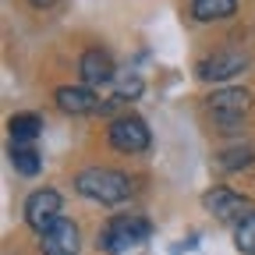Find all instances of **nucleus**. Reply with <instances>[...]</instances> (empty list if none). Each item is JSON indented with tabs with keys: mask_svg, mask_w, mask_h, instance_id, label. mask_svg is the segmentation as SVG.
Returning a JSON list of instances; mask_svg holds the SVG:
<instances>
[{
	"mask_svg": "<svg viewBox=\"0 0 255 255\" xmlns=\"http://www.w3.org/2000/svg\"><path fill=\"white\" fill-rule=\"evenodd\" d=\"M152 227H149V220L138 216V213H117L103 223V231H100V248L110 252V255H131L138 252L145 241H149Z\"/></svg>",
	"mask_w": 255,
	"mask_h": 255,
	"instance_id": "1",
	"label": "nucleus"
},
{
	"mask_svg": "<svg viewBox=\"0 0 255 255\" xmlns=\"http://www.w3.org/2000/svg\"><path fill=\"white\" fill-rule=\"evenodd\" d=\"M110 145L117 149V152H131V156H138V152H145L149 149V124L138 117V114H121V117H114L110 121Z\"/></svg>",
	"mask_w": 255,
	"mask_h": 255,
	"instance_id": "3",
	"label": "nucleus"
},
{
	"mask_svg": "<svg viewBox=\"0 0 255 255\" xmlns=\"http://www.w3.org/2000/svg\"><path fill=\"white\" fill-rule=\"evenodd\" d=\"M238 11V0H195L191 4V18L195 21H223Z\"/></svg>",
	"mask_w": 255,
	"mask_h": 255,
	"instance_id": "11",
	"label": "nucleus"
},
{
	"mask_svg": "<svg viewBox=\"0 0 255 255\" xmlns=\"http://www.w3.org/2000/svg\"><path fill=\"white\" fill-rule=\"evenodd\" d=\"M53 103L60 114H71V117H85L92 110H100V100L89 85H60L53 92Z\"/></svg>",
	"mask_w": 255,
	"mask_h": 255,
	"instance_id": "8",
	"label": "nucleus"
},
{
	"mask_svg": "<svg viewBox=\"0 0 255 255\" xmlns=\"http://www.w3.org/2000/svg\"><path fill=\"white\" fill-rule=\"evenodd\" d=\"M206 110L220 124H238L252 110V92L248 89H216L209 100H206Z\"/></svg>",
	"mask_w": 255,
	"mask_h": 255,
	"instance_id": "4",
	"label": "nucleus"
},
{
	"mask_svg": "<svg viewBox=\"0 0 255 255\" xmlns=\"http://www.w3.org/2000/svg\"><path fill=\"white\" fill-rule=\"evenodd\" d=\"M11 163H14V170L21 177H36L39 167H43V159H39L36 149H32V142H14L11 145Z\"/></svg>",
	"mask_w": 255,
	"mask_h": 255,
	"instance_id": "12",
	"label": "nucleus"
},
{
	"mask_svg": "<svg viewBox=\"0 0 255 255\" xmlns=\"http://www.w3.org/2000/svg\"><path fill=\"white\" fill-rule=\"evenodd\" d=\"M234 245H238V252L255 255V209H248V213L238 220V227H234Z\"/></svg>",
	"mask_w": 255,
	"mask_h": 255,
	"instance_id": "14",
	"label": "nucleus"
},
{
	"mask_svg": "<svg viewBox=\"0 0 255 255\" xmlns=\"http://www.w3.org/2000/svg\"><path fill=\"white\" fill-rule=\"evenodd\" d=\"M202 206L206 213H213L216 220H234V216H245L248 213V202L231 188H209L202 195Z\"/></svg>",
	"mask_w": 255,
	"mask_h": 255,
	"instance_id": "10",
	"label": "nucleus"
},
{
	"mask_svg": "<svg viewBox=\"0 0 255 255\" xmlns=\"http://www.w3.org/2000/svg\"><path fill=\"white\" fill-rule=\"evenodd\" d=\"M28 4H36V7H50V4H57V0H28Z\"/></svg>",
	"mask_w": 255,
	"mask_h": 255,
	"instance_id": "16",
	"label": "nucleus"
},
{
	"mask_svg": "<svg viewBox=\"0 0 255 255\" xmlns=\"http://www.w3.org/2000/svg\"><path fill=\"white\" fill-rule=\"evenodd\" d=\"M248 68V53L245 50H216L199 64V78L202 82H227Z\"/></svg>",
	"mask_w": 255,
	"mask_h": 255,
	"instance_id": "7",
	"label": "nucleus"
},
{
	"mask_svg": "<svg viewBox=\"0 0 255 255\" xmlns=\"http://www.w3.org/2000/svg\"><path fill=\"white\" fill-rule=\"evenodd\" d=\"M78 71H82V82L85 85H107V82H114V57L107 53V50H100V46H92V50H85L82 53V60H78Z\"/></svg>",
	"mask_w": 255,
	"mask_h": 255,
	"instance_id": "9",
	"label": "nucleus"
},
{
	"mask_svg": "<svg viewBox=\"0 0 255 255\" xmlns=\"http://www.w3.org/2000/svg\"><path fill=\"white\" fill-rule=\"evenodd\" d=\"M60 220V195L53 188H39V191H32L28 202H25V223L32 231H46L53 227V223Z\"/></svg>",
	"mask_w": 255,
	"mask_h": 255,
	"instance_id": "5",
	"label": "nucleus"
},
{
	"mask_svg": "<svg viewBox=\"0 0 255 255\" xmlns=\"http://www.w3.org/2000/svg\"><path fill=\"white\" fill-rule=\"evenodd\" d=\"M7 128H11V138L14 142H32V138L39 135L43 121H39V114H14L7 121Z\"/></svg>",
	"mask_w": 255,
	"mask_h": 255,
	"instance_id": "13",
	"label": "nucleus"
},
{
	"mask_svg": "<svg viewBox=\"0 0 255 255\" xmlns=\"http://www.w3.org/2000/svg\"><path fill=\"white\" fill-rule=\"evenodd\" d=\"M138 92H142V78H138V75H131V78H124V82H121V89H117L114 100H117V103H128V100H135Z\"/></svg>",
	"mask_w": 255,
	"mask_h": 255,
	"instance_id": "15",
	"label": "nucleus"
},
{
	"mask_svg": "<svg viewBox=\"0 0 255 255\" xmlns=\"http://www.w3.org/2000/svg\"><path fill=\"white\" fill-rule=\"evenodd\" d=\"M78 248H82V234L68 216H60L53 227H46L39 234V252L43 255H78Z\"/></svg>",
	"mask_w": 255,
	"mask_h": 255,
	"instance_id": "6",
	"label": "nucleus"
},
{
	"mask_svg": "<svg viewBox=\"0 0 255 255\" xmlns=\"http://www.w3.org/2000/svg\"><path fill=\"white\" fill-rule=\"evenodd\" d=\"M75 188L82 191L85 199L100 202V206H117L131 195V181L128 174L114 170V167H85L78 177H75Z\"/></svg>",
	"mask_w": 255,
	"mask_h": 255,
	"instance_id": "2",
	"label": "nucleus"
}]
</instances>
